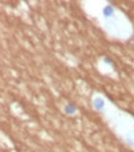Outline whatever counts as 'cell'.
Returning <instances> with one entry per match:
<instances>
[{
    "label": "cell",
    "mask_w": 134,
    "mask_h": 152,
    "mask_svg": "<svg viewBox=\"0 0 134 152\" xmlns=\"http://www.w3.org/2000/svg\"><path fill=\"white\" fill-rule=\"evenodd\" d=\"M104 106H106V104H104V100L102 99V97H96L94 100H93V107L97 111H102L104 109Z\"/></svg>",
    "instance_id": "6da1fadb"
},
{
    "label": "cell",
    "mask_w": 134,
    "mask_h": 152,
    "mask_svg": "<svg viewBox=\"0 0 134 152\" xmlns=\"http://www.w3.org/2000/svg\"><path fill=\"white\" fill-rule=\"evenodd\" d=\"M114 14V6L113 5H106L103 8V16L104 18H112Z\"/></svg>",
    "instance_id": "7a4b0ae2"
},
{
    "label": "cell",
    "mask_w": 134,
    "mask_h": 152,
    "mask_svg": "<svg viewBox=\"0 0 134 152\" xmlns=\"http://www.w3.org/2000/svg\"><path fill=\"white\" fill-rule=\"evenodd\" d=\"M63 111H65L67 115H73V113L77 111V107H76V105H73V104H67L65 106V109H63Z\"/></svg>",
    "instance_id": "3957f363"
},
{
    "label": "cell",
    "mask_w": 134,
    "mask_h": 152,
    "mask_svg": "<svg viewBox=\"0 0 134 152\" xmlns=\"http://www.w3.org/2000/svg\"><path fill=\"white\" fill-rule=\"evenodd\" d=\"M103 61H104V64H107V65H113V60L109 58V56H106V58H103Z\"/></svg>",
    "instance_id": "277c9868"
}]
</instances>
